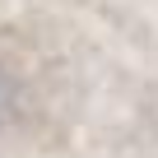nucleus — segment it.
<instances>
[{"label": "nucleus", "mask_w": 158, "mask_h": 158, "mask_svg": "<svg viewBox=\"0 0 158 158\" xmlns=\"http://www.w3.org/2000/svg\"><path fill=\"white\" fill-rule=\"evenodd\" d=\"M14 116V84H10V74L0 70V126H5Z\"/></svg>", "instance_id": "1"}]
</instances>
